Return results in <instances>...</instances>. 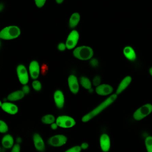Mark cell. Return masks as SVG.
Here are the masks:
<instances>
[{
    "label": "cell",
    "instance_id": "30",
    "mask_svg": "<svg viewBox=\"0 0 152 152\" xmlns=\"http://www.w3.org/2000/svg\"><path fill=\"white\" fill-rule=\"evenodd\" d=\"M66 49V46L65 43H59L57 45V49L59 52H63Z\"/></svg>",
    "mask_w": 152,
    "mask_h": 152
},
{
    "label": "cell",
    "instance_id": "21",
    "mask_svg": "<svg viewBox=\"0 0 152 152\" xmlns=\"http://www.w3.org/2000/svg\"><path fill=\"white\" fill-rule=\"evenodd\" d=\"M80 83L81 85V86L86 90H90L91 89L92 87V83L91 82L90 80L86 77V76H83L80 78Z\"/></svg>",
    "mask_w": 152,
    "mask_h": 152
},
{
    "label": "cell",
    "instance_id": "7",
    "mask_svg": "<svg viewBox=\"0 0 152 152\" xmlns=\"http://www.w3.org/2000/svg\"><path fill=\"white\" fill-rule=\"evenodd\" d=\"M17 75L19 82L23 84H27L29 81V77L26 66L23 64H19L16 68Z\"/></svg>",
    "mask_w": 152,
    "mask_h": 152
},
{
    "label": "cell",
    "instance_id": "23",
    "mask_svg": "<svg viewBox=\"0 0 152 152\" xmlns=\"http://www.w3.org/2000/svg\"><path fill=\"white\" fill-rule=\"evenodd\" d=\"M145 146L147 152H152V136H147L145 138Z\"/></svg>",
    "mask_w": 152,
    "mask_h": 152
},
{
    "label": "cell",
    "instance_id": "8",
    "mask_svg": "<svg viewBox=\"0 0 152 152\" xmlns=\"http://www.w3.org/2000/svg\"><path fill=\"white\" fill-rule=\"evenodd\" d=\"M79 37L80 35L78 32L75 30H72L68 34L65 42L66 49L68 50H71L74 49L77 45Z\"/></svg>",
    "mask_w": 152,
    "mask_h": 152
},
{
    "label": "cell",
    "instance_id": "26",
    "mask_svg": "<svg viewBox=\"0 0 152 152\" xmlns=\"http://www.w3.org/2000/svg\"><path fill=\"white\" fill-rule=\"evenodd\" d=\"M89 65L92 68H97L99 65V62L96 58H91L90 59Z\"/></svg>",
    "mask_w": 152,
    "mask_h": 152
},
{
    "label": "cell",
    "instance_id": "14",
    "mask_svg": "<svg viewBox=\"0 0 152 152\" xmlns=\"http://www.w3.org/2000/svg\"><path fill=\"white\" fill-rule=\"evenodd\" d=\"M28 69L31 78L33 80H36L39 77L40 71V68L39 62L36 60L31 61L29 64Z\"/></svg>",
    "mask_w": 152,
    "mask_h": 152
},
{
    "label": "cell",
    "instance_id": "16",
    "mask_svg": "<svg viewBox=\"0 0 152 152\" xmlns=\"http://www.w3.org/2000/svg\"><path fill=\"white\" fill-rule=\"evenodd\" d=\"M131 81H132V77L131 76L125 77L119 84L115 93L118 95L121 93L129 86Z\"/></svg>",
    "mask_w": 152,
    "mask_h": 152
},
{
    "label": "cell",
    "instance_id": "36",
    "mask_svg": "<svg viewBox=\"0 0 152 152\" xmlns=\"http://www.w3.org/2000/svg\"><path fill=\"white\" fill-rule=\"evenodd\" d=\"M64 1V0H55V2H56V4L60 5V4H62L63 3Z\"/></svg>",
    "mask_w": 152,
    "mask_h": 152
},
{
    "label": "cell",
    "instance_id": "37",
    "mask_svg": "<svg viewBox=\"0 0 152 152\" xmlns=\"http://www.w3.org/2000/svg\"><path fill=\"white\" fill-rule=\"evenodd\" d=\"M148 71H149V72H150V75L152 76V66H151L150 68H149Z\"/></svg>",
    "mask_w": 152,
    "mask_h": 152
},
{
    "label": "cell",
    "instance_id": "34",
    "mask_svg": "<svg viewBox=\"0 0 152 152\" xmlns=\"http://www.w3.org/2000/svg\"><path fill=\"white\" fill-rule=\"evenodd\" d=\"M88 143L87 142H84L83 143L81 144V148L83 149V150H86L87 149L88 147Z\"/></svg>",
    "mask_w": 152,
    "mask_h": 152
},
{
    "label": "cell",
    "instance_id": "5",
    "mask_svg": "<svg viewBox=\"0 0 152 152\" xmlns=\"http://www.w3.org/2000/svg\"><path fill=\"white\" fill-rule=\"evenodd\" d=\"M55 122L57 124L58 126L62 128H72L76 124L73 118L66 115H62L58 116L56 119Z\"/></svg>",
    "mask_w": 152,
    "mask_h": 152
},
{
    "label": "cell",
    "instance_id": "18",
    "mask_svg": "<svg viewBox=\"0 0 152 152\" xmlns=\"http://www.w3.org/2000/svg\"><path fill=\"white\" fill-rule=\"evenodd\" d=\"M25 96L22 90H16L10 93L7 96V100L10 102H15L22 99Z\"/></svg>",
    "mask_w": 152,
    "mask_h": 152
},
{
    "label": "cell",
    "instance_id": "19",
    "mask_svg": "<svg viewBox=\"0 0 152 152\" xmlns=\"http://www.w3.org/2000/svg\"><path fill=\"white\" fill-rule=\"evenodd\" d=\"M2 145L4 148H11L14 146V138L11 134H6L2 138Z\"/></svg>",
    "mask_w": 152,
    "mask_h": 152
},
{
    "label": "cell",
    "instance_id": "35",
    "mask_svg": "<svg viewBox=\"0 0 152 152\" xmlns=\"http://www.w3.org/2000/svg\"><path fill=\"white\" fill-rule=\"evenodd\" d=\"M58 125H57V124L56 122H53L52 124H50V127L52 129H56L58 128Z\"/></svg>",
    "mask_w": 152,
    "mask_h": 152
},
{
    "label": "cell",
    "instance_id": "6",
    "mask_svg": "<svg viewBox=\"0 0 152 152\" xmlns=\"http://www.w3.org/2000/svg\"><path fill=\"white\" fill-rule=\"evenodd\" d=\"M68 141V137L65 135L56 134L50 137L48 140L50 145L54 147H59L64 145Z\"/></svg>",
    "mask_w": 152,
    "mask_h": 152
},
{
    "label": "cell",
    "instance_id": "22",
    "mask_svg": "<svg viewBox=\"0 0 152 152\" xmlns=\"http://www.w3.org/2000/svg\"><path fill=\"white\" fill-rule=\"evenodd\" d=\"M55 120L56 119L54 115H50V114L44 115L41 119L42 122L46 125H50L52 123L55 122Z\"/></svg>",
    "mask_w": 152,
    "mask_h": 152
},
{
    "label": "cell",
    "instance_id": "9",
    "mask_svg": "<svg viewBox=\"0 0 152 152\" xmlns=\"http://www.w3.org/2000/svg\"><path fill=\"white\" fill-rule=\"evenodd\" d=\"M68 86L69 91L73 94L78 93L80 86L77 77L74 74H71L68 78Z\"/></svg>",
    "mask_w": 152,
    "mask_h": 152
},
{
    "label": "cell",
    "instance_id": "24",
    "mask_svg": "<svg viewBox=\"0 0 152 152\" xmlns=\"http://www.w3.org/2000/svg\"><path fill=\"white\" fill-rule=\"evenodd\" d=\"M31 86L33 88L37 91H39L40 90H42V83H40V81L37 80H34L32 83H31Z\"/></svg>",
    "mask_w": 152,
    "mask_h": 152
},
{
    "label": "cell",
    "instance_id": "33",
    "mask_svg": "<svg viewBox=\"0 0 152 152\" xmlns=\"http://www.w3.org/2000/svg\"><path fill=\"white\" fill-rule=\"evenodd\" d=\"M5 10V3L2 1L0 2V12L2 13Z\"/></svg>",
    "mask_w": 152,
    "mask_h": 152
},
{
    "label": "cell",
    "instance_id": "31",
    "mask_svg": "<svg viewBox=\"0 0 152 152\" xmlns=\"http://www.w3.org/2000/svg\"><path fill=\"white\" fill-rule=\"evenodd\" d=\"M10 152H20V145L19 144H15L12 147Z\"/></svg>",
    "mask_w": 152,
    "mask_h": 152
},
{
    "label": "cell",
    "instance_id": "12",
    "mask_svg": "<svg viewBox=\"0 0 152 152\" xmlns=\"http://www.w3.org/2000/svg\"><path fill=\"white\" fill-rule=\"evenodd\" d=\"M53 102L58 109H62L65 104V96L62 90H57L53 93Z\"/></svg>",
    "mask_w": 152,
    "mask_h": 152
},
{
    "label": "cell",
    "instance_id": "15",
    "mask_svg": "<svg viewBox=\"0 0 152 152\" xmlns=\"http://www.w3.org/2000/svg\"><path fill=\"white\" fill-rule=\"evenodd\" d=\"M1 107L4 112L11 115L17 114L18 111V106L16 104L10 102H4L1 103Z\"/></svg>",
    "mask_w": 152,
    "mask_h": 152
},
{
    "label": "cell",
    "instance_id": "3",
    "mask_svg": "<svg viewBox=\"0 0 152 152\" xmlns=\"http://www.w3.org/2000/svg\"><path fill=\"white\" fill-rule=\"evenodd\" d=\"M73 56L81 61H87L91 59L94 55V51L93 49L87 46H81L76 48L73 52Z\"/></svg>",
    "mask_w": 152,
    "mask_h": 152
},
{
    "label": "cell",
    "instance_id": "2",
    "mask_svg": "<svg viewBox=\"0 0 152 152\" xmlns=\"http://www.w3.org/2000/svg\"><path fill=\"white\" fill-rule=\"evenodd\" d=\"M21 34L19 27L14 25L8 26L4 27L0 31V37L5 40H12L18 37Z\"/></svg>",
    "mask_w": 152,
    "mask_h": 152
},
{
    "label": "cell",
    "instance_id": "27",
    "mask_svg": "<svg viewBox=\"0 0 152 152\" xmlns=\"http://www.w3.org/2000/svg\"><path fill=\"white\" fill-rule=\"evenodd\" d=\"M81 150H82V148L81 146L75 145L67 149L65 152H81Z\"/></svg>",
    "mask_w": 152,
    "mask_h": 152
},
{
    "label": "cell",
    "instance_id": "32",
    "mask_svg": "<svg viewBox=\"0 0 152 152\" xmlns=\"http://www.w3.org/2000/svg\"><path fill=\"white\" fill-rule=\"evenodd\" d=\"M21 90L25 94H28L30 93V88L27 84H25L23 86Z\"/></svg>",
    "mask_w": 152,
    "mask_h": 152
},
{
    "label": "cell",
    "instance_id": "20",
    "mask_svg": "<svg viewBox=\"0 0 152 152\" xmlns=\"http://www.w3.org/2000/svg\"><path fill=\"white\" fill-rule=\"evenodd\" d=\"M80 21V15L78 12H74L71 14L69 21H68V26L71 28H73L74 27H75L77 24H78V23Z\"/></svg>",
    "mask_w": 152,
    "mask_h": 152
},
{
    "label": "cell",
    "instance_id": "11",
    "mask_svg": "<svg viewBox=\"0 0 152 152\" xmlns=\"http://www.w3.org/2000/svg\"><path fill=\"white\" fill-rule=\"evenodd\" d=\"M113 88L109 84H100L96 86L95 91L97 94L100 96H106L112 93Z\"/></svg>",
    "mask_w": 152,
    "mask_h": 152
},
{
    "label": "cell",
    "instance_id": "17",
    "mask_svg": "<svg viewBox=\"0 0 152 152\" xmlns=\"http://www.w3.org/2000/svg\"><path fill=\"white\" fill-rule=\"evenodd\" d=\"M123 55L126 59L130 61H135L137 59V55L134 49L129 46H126L124 48Z\"/></svg>",
    "mask_w": 152,
    "mask_h": 152
},
{
    "label": "cell",
    "instance_id": "28",
    "mask_svg": "<svg viewBox=\"0 0 152 152\" xmlns=\"http://www.w3.org/2000/svg\"><path fill=\"white\" fill-rule=\"evenodd\" d=\"M46 1L47 0H34L35 5L38 8H43L46 2Z\"/></svg>",
    "mask_w": 152,
    "mask_h": 152
},
{
    "label": "cell",
    "instance_id": "4",
    "mask_svg": "<svg viewBox=\"0 0 152 152\" xmlns=\"http://www.w3.org/2000/svg\"><path fill=\"white\" fill-rule=\"evenodd\" d=\"M152 112V104L146 103L138 108L133 113V118L135 121H141Z\"/></svg>",
    "mask_w": 152,
    "mask_h": 152
},
{
    "label": "cell",
    "instance_id": "25",
    "mask_svg": "<svg viewBox=\"0 0 152 152\" xmlns=\"http://www.w3.org/2000/svg\"><path fill=\"white\" fill-rule=\"evenodd\" d=\"M8 131V127L7 124L3 121H0V132L2 134L5 133Z\"/></svg>",
    "mask_w": 152,
    "mask_h": 152
},
{
    "label": "cell",
    "instance_id": "29",
    "mask_svg": "<svg viewBox=\"0 0 152 152\" xmlns=\"http://www.w3.org/2000/svg\"><path fill=\"white\" fill-rule=\"evenodd\" d=\"M100 82H101V78L99 76H96L93 80V82H92V84L94 86H97L99 85L100 84Z\"/></svg>",
    "mask_w": 152,
    "mask_h": 152
},
{
    "label": "cell",
    "instance_id": "1",
    "mask_svg": "<svg viewBox=\"0 0 152 152\" xmlns=\"http://www.w3.org/2000/svg\"><path fill=\"white\" fill-rule=\"evenodd\" d=\"M118 94L116 93L112 94L109 96V97L107 98L105 100H104L103 102H102L99 105H98L96 107L93 109L92 110H91L90 112L85 115L81 119L82 121L83 122H87L93 118H94L95 116L98 115L100 113H101L103 110L106 109L107 107H109L110 105H111L116 99Z\"/></svg>",
    "mask_w": 152,
    "mask_h": 152
},
{
    "label": "cell",
    "instance_id": "10",
    "mask_svg": "<svg viewBox=\"0 0 152 152\" xmlns=\"http://www.w3.org/2000/svg\"><path fill=\"white\" fill-rule=\"evenodd\" d=\"M32 140L35 149L39 152H43L45 150V145L42 136L38 133H34L32 135Z\"/></svg>",
    "mask_w": 152,
    "mask_h": 152
},
{
    "label": "cell",
    "instance_id": "13",
    "mask_svg": "<svg viewBox=\"0 0 152 152\" xmlns=\"http://www.w3.org/2000/svg\"><path fill=\"white\" fill-rule=\"evenodd\" d=\"M110 139L106 134H103L99 138V145L103 152H108L110 148Z\"/></svg>",
    "mask_w": 152,
    "mask_h": 152
}]
</instances>
